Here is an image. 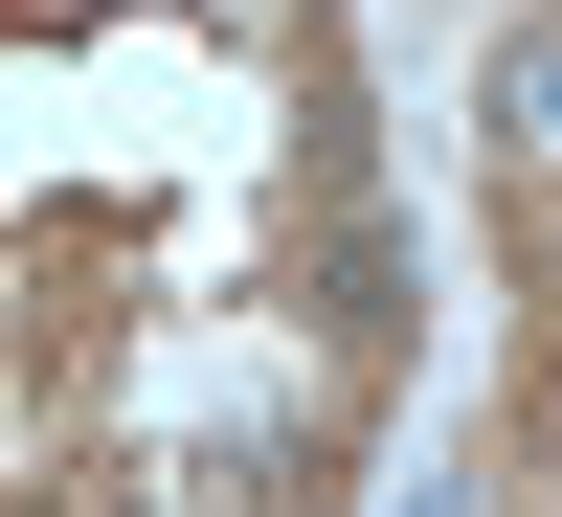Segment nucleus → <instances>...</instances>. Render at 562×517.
<instances>
[{"mask_svg":"<svg viewBox=\"0 0 562 517\" xmlns=\"http://www.w3.org/2000/svg\"><path fill=\"white\" fill-rule=\"evenodd\" d=\"M495 135H540V158H562V23L518 45V68H495Z\"/></svg>","mask_w":562,"mask_h":517,"instance_id":"1","label":"nucleus"}]
</instances>
